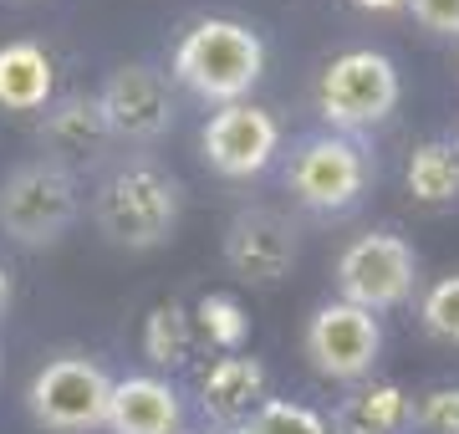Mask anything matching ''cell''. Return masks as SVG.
I'll list each match as a JSON object with an SVG mask.
<instances>
[{
  "label": "cell",
  "instance_id": "cell-1",
  "mask_svg": "<svg viewBox=\"0 0 459 434\" xmlns=\"http://www.w3.org/2000/svg\"><path fill=\"white\" fill-rule=\"evenodd\" d=\"M179 215H184V184L169 169L148 164V159L113 169L98 184V195H92L98 230L113 246H123V251H153V246H164L169 235L179 230Z\"/></svg>",
  "mask_w": 459,
  "mask_h": 434
},
{
  "label": "cell",
  "instance_id": "cell-2",
  "mask_svg": "<svg viewBox=\"0 0 459 434\" xmlns=\"http://www.w3.org/2000/svg\"><path fill=\"white\" fill-rule=\"evenodd\" d=\"M265 72V47L246 21L210 16L195 31H184V41L174 47V77H179L195 98L204 102H246V92L261 82Z\"/></svg>",
  "mask_w": 459,
  "mask_h": 434
},
{
  "label": "cell",
  "instance_id": "cell-3",
  "mask_svg": "<svg viewBox=\"0 0 459 434\" xmlns=\"http://www.w3.org/2000/svg\"><path fill=\"white\" fill-rule=\"evenodd\" d=\"M82 200H77V174H66L56 164H21L0 184V230L16 246H56L72 220H77Z\"/></svg>",
  "mask_w": 459,
  "mask_h": 434
},
{
  "label": "cell",
  "instance_id": "cell-4",
  "mask_svg": "<svg viewBox=\"0 0 459 434\" xmlns=\"http://www.w3.org/2000/svg\"><path fill=\"white\" fill-rule=\"evenodd\" d=\"M316 108L337 134H362L377 128L398 108V67L383 51H342L332 56L322 82H316Z\"/></svg>",
  "mask_w": 459,
  "mask_h": 434
},
{
  "label": "cell",
  "instance_id": "cell-5",
  "mask_svg": "<svg viewBox=\"0 0 459 434\" xmlns=\"http://www.w3.org/2000/svg\"><path fill=\"white\" fill-rule=\"evenodd\" d=\"M108 399L113 378L92 358H51L26 388L31 419L56 434H92L108 424Z\"/></svg>",
  "mask_w": 459,
  "mask_h": 434
},
{
  "label": "cell",
  "instance_id": "cell-6",
  "mask_svg": "<svg viewBox=\"0 0 459 434\" xmlns=\"http://www.w3.org/2000/svg\"><path fill=\"white\" fill-rule=\"evenodd\" d=\"M413 276H419L413 246L394 230L358 235V240L337 256V291H342V301H352L362 312L403 307V301L413 297Z\"/></svg>",
  "mask_w": 459,
  "mask_h": 434
},
{
  "label": "cell",
  "instance_id": "cell-7",
  "mask_svg": "<svg viewBox=\"0 0 459 434\" xmlns=\"http://www.w3.org/2000/svg\"><path fill=\"white\" fill-rule=\"evenodd\" d=\"M286 184L291 195L316 215H342L362 200L368 189V159L352 138L342 134H316L301 138L291 153V169H286Z\"/></svg>",
  "mask_w": 459,
  "mask_h": 434
},
{
  "label": "cell",
  "instance_id": "cell-8",
  "mask_svg": "<svg viewBox=\"0 0 459 434\" xmlns=\"http://www.w3.org/2000/svg\"><path fill=\"white\" fill-rule=\"evenodd\" d=\"M383 352V327L373 312H362L352 301H327L307 322V363L332 378V384H358L377 368Z\"/></svg>",
  "mask_w": 459,
  "mask_h": 434
},
{
  "label": "cell",
  "instance_id": "cell-9",
  "mask_svg": "<svg viewBox=\"0 0 459 434\" xmlns=\"http://www.w3.org/2000/svg\"><path fill=\"white\" fill-rule=\"evenodd\" d=\"M98 108H102V123L113 143H159V138L174 128V98H169V82L164 72L143 67H117L98 92Z\"/></svg>",
  "mask_w": 459,
  "mask_h": 434
},
{
  "label": "cell",
  "instance_id": "cell-10",
  "mask_svg": "<svg viewBox=\"0 0 459 434\" xmlns=\"http://www.w3.org/2000/svg\"><path fill=\"white\" fill-rule=\"evenodd\" d=\"M199 149H204V164L225 179H255L271 153L281 149V123L255 102H230L204 123L199 134Z\"/></svg>",
  "mask_w": 459,
  "mask_h": 434
},
{
  "label": "cell",
  "instance_id": "cell-11",
  "mask_svg": "<svg viewBox=\"0 0 459 434\" xmlns=\"http://www.w3.org/2000/svg\"><path fill=\"white\" fill-rule=\"evenodd\" d=\"M225 266L250 286H276L296 266V225L281 210H240L225 225Z\"/></svg>",
  "mask_w": 459,
  "mask_h": 434
},
{
  "label": "cell",
  "instance_id": "cell-12",
  "mask_svg": "<svg viewBox=\"0 0 459 434\" xmlns=\"http://www.w3.org/2000/svg\"><path fill=\"white\" fill-rule=\"evenodd\" d=\"M41 149H47V164L77 174L82 164H98L102 153L113 149V134L102 123L98 98H82L72 92L62 102H47V117H41Z\"/></svg>",
  "mask_w": 459,
  "mask_h": 434
},
{
  "label": "cell",
  "instance_id": "cell-13",
  "mask_svg": "<svg viewBox=\"0 0 459 434\" xmlns=\"http://www.w3.org/2000/svg\"><path fill=\"white\" fill-rule=\"evenodd\" d=\"M261 404H265V368L255 358H246V352H225L199 378V409L214 424H225V430H235L240 419H250Z\"/></svg>",
  "mask_w": 459,
  "mask_h": 434
},
{
  "label": "cell",
  "instance_id": "cell-14",
  "mask_svg": "<svg viewBox=\"0 0 459 434\" xmlns=\"http://www.w3.org/2000/svg\"><path fill=\"white\" fill-rule=\"evenodd\" d=\"M102 430H113V434H179L184 430L179 394L164 378H123V384H113L108 424Z\"/></svg>",
  "mask_w": 459,
  "mask_h": 434
},
{
  "label": "cell",
  "instance_id": "cell-15",
  "mask_svg": "<svg viewBox=\"0 0 459 434\" xmlns=\"http://www.w3.org/2000/svg\"><path fill=\"white\" fill-rule=\"evenodd\" d=\"M47 102H51V56L36 41H5L0 47V108L41 113Z\"/></svg>",
  "mask_w": 459,
  "mask_h": 434
},
{
  "label": "cell",
  "instance_id": "cell-16",
  "mask_svg": "<svg viewBox=\"0 0 459 434\" xmlns=\"http://www.w3.org/2000/svg\"><path fill=\"white\" fill-rule=\"evenodd\" d=\"M409 195L419 204H449L459 200V159L444 138H429L409 153Z\"/></svg>",
  "mask_w": 459,
  "mask_h": 434
},
{
  "label": "cell",
  "instance_id": "cell-17",
  "mask_svg": "<svg viewBox=\"0 0 459 434\" xmlns=\"http://www.w3.org/2000/svg\"><path fill=\"white\" fill-rule=\"evenodd\" d=\"M143 352L159 368H184L195 358V317L179 301H159L143 322Z\"/></svg>",
  "mask_w": 459,
  "mask_h": 434
},
{
  "label": "cell",
  "instance_id": "cell-18",
  "mask_svg": "<svg viewBox=\"0 0 459 434\" xmlns=\"http://www.w3.org/2000/svg\"><path fill=\"white\" fill-rule=\"evenodd\" d=\"M409 394L398 384H373V388H362L358 399H347L342 404V424H358V430L368 434H398L403 424H409Z\"/></svg>",
  "mask_w": 459,
  "mask_h": 434
},
{
  "label": "cell",
  "instance_id": "cell-19",
  "mask_svg": "<svg viewBox=\"0 0 459 434\" xmlns=\"http://www.w3.org/2000/svg\"><path fill=\"white\" fill-rule=\"evenodd\" d=\"M195 333H204L214 348L240 352V343H246V333H250V317L230 291H210V297H199V307H195Z\"/></svg>",
  "mask_w": 459,
  "mask_h": 434
},
{
  "label": "cell",
  "instance_id": "cell-20",
  "mask_svg": "<svg viewBox=\"0 0 459 434\" xmlns=\"http://www.w3.org/2000/svg\"><path fill=\"white\" fill-rule=\"evenodd\" d=\"M225 434H327V419L307 409V404H291V399H265L250 419H240L235 430Z\"/></svg>",
  "mask_w": 459,
  "mask_h": 434
},
{
  "label": "cell",
  "instance_id": "cell-21",
  "mask_svg": "<svg viewBox=\"0 0 459 434\" xmlns=\"http://www.w3.org/2000/svg\"><path fill=\"white\" fill-rule=\"evenodd\" d=\"M419 317H424L429 337H439V343H455L459 348V276H444V282L429 286Z\"/></svg>",
  "mask_w": 459,
  "mask_h": 434
},
{
  "label": "cell",
  "instance_id": "cell-22",
  "mask_svg": "<svg viewBox=\"0 0 459 434\" xmlns=\"http://www.w3.org/2000/svg\"><path fill=\"white\" fill-rule=\"evenodd\" d=\"M409 424L424 434H459V388H429L419 404H409Z\"/></svg>",
  "mask_w": 459,
  "mask_h": 434
},
{
  "label": "cell",
  "instance_id": "cell-23",
  "mask_svg": "<svg viewBox=\"0 0 459 434\" xmlns=\"http://www.w3.org/2000/svg\"><path fill=\"white\" fill-rule=\"evenodd\" d=\"M413 21L434 36H459V0H409Z\"/></svg>",
  "mask_w": 459,
  "mask_h": 434
},
{
  "label": "cell",
  "instance_id": "cell-24",
  "mask_svg": "<svg viewBox=\"0 0 459 434\" xmlns=\"http://www.w3.org/2000/svg\"><path fill=\"white\" fill-rule=\"evenodd\" d=\"M358 11H373V16H394V11H409V0H352Z\"/></svg>",
  "mask_w": 459,
  "mask_h": 434
},
{
  "label": "cell",
  "instance_id": "cell-25",
  "mask_svg": "<svg viewBox=\"0 0 459 434\" xmlns=\"http://www.w3.org/2000/svg\"><path fill=\"white\" fill-rule=\"evenodd\" d=\"M5 301H11V276H5V266H0V312H5Z\"/></svg>",
  "mask_w": 459,
  "mask_h": 434
},
{
  "label": "cell",
  "instance_id": "cell-26",
  "mask_svg": "<svg viewBox=\"0 0 459 434\" xmlns=\"http://www.w3.org/2000/svg\"><path fill=\"white\" fill-rule=\"evenodd\" d=\"M327 434H368V430H358V424H342V419H337V424H332Z\"/></svg>",
  "mask_w": 459,
  "mask_h": 434
},
{
  "label": "cell",
  "instance_id": "cell-27",
  "mask_svg": "<svg viewBox=\"0 0 459 434\" xmlns=\"http://www.w3.org/2000/svg\"><path fill=\"white\" fill-rule=\"evenodd\" d=\"M449 149H455V159H459V138H455V143H449Z\"/></svg>",
  "mask_w": 459,
  "mask_h": 434
}]
</instances>
